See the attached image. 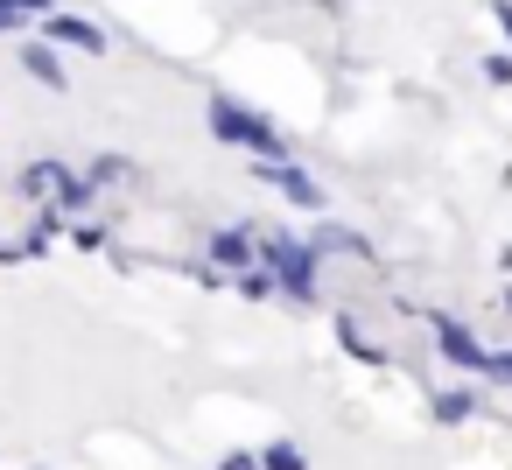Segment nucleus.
<instances>
[{
    "label": "nucleus",
    "mask_w": 512,
    "mask_h": 470,
    "mask_svg": "<svg viewBox=\"0 0 512 470\" xmlns=\"http://www.w3.org/2000/svg\"><path fill=\"white\" fill-rule=\"evenodd\" d=\"M211 141L239 148L246 162H260V155H288V134H281L260 106H246V99H232V92H211Z\"/></svg>",
    "instance_id": "nucleus-2"
},
{
    "label": "nucleus",
    "mask_w": 512,
    "mask_h": 470,
    "mask_svg": "<svg viewBox=\"0 0 512 470\" xmlns=\"http://www.w3.org/2000/svg\"><path fill=\"white\" fill-rule=\"evenodd\" d=\"M337 337H344V351H351L358 365H393V351H386V344H372V337H365L351 316H337Z\"/></svg>",
    "instance_id": "nucleus-10"
},
{
    "label": "nucleus",
    "mask_w": 512,
    "mask_h": 470,
    "mask_svg": "<svg viewBox=\"0 0 512 470\" xmlns=\"http://www.w3.org/2000/svg\"><path fill=\"white\" fill-rule=\"evenodd\" d=\"M491 22H498V36H505V50H512V0H491Z\"/></svg>",
    "instance_id": "nucleus-17"
},
{
    "label": "nucleus",
    "mask_w": 512,
    "mask_h": 470,
    "mask_svg": "<svg viewBox=\"0 0 512 470\" xmlns=\"http://www.w3.org/2000/svg\"><path fill=\"white\" fill-rule=\"evenodd\" d=\"M253 176H260L267 190H281V197H288L295 211H309V218L330 204V197H323V183H316V176H309L295 155H260V162H253Z\"/></svg>",
    "instance_id": "nucleus-4"
},
{
    "label": "nucleus",
    "mask_w": 512,
    "mask_h": 470,
    "mask_svg": "<svg viewBox=\"0 0 512 470\" xmlns=\"http://www.w3.org/2000/svg\"><path fill=\"white\" fill-rule=\"evenodd\" d=\"M22 71H29L36 85H50V92H64V85H71V71H64V57H57V43H22Z\"/></svg>",
    "instance_id": "nucleus-9"
},
{
    "label": "nucleus",
    "mask_w": 512,
    "mask_h": 470,
    "mask_svg": "<svg viewBox=\"0 0 512 470\" xmlns=\"http://www.w3.org/2000/svg\"><path fill=\"white\" fill-rule=\"evenodd\" d=\"M218 470H260V449H225Z\"/></svg>",
    "instance_id": "nucleus-16"
},
{
    "label": "nucleus",
    "mask_w": 512,
    "mask_h": 470,
    "mask_svg": "<svg viewBox=\"0 0 512 470\" xmlns=\"http://www.w3.org/2000/svg\"><path fill=\"white\" fill-rule=\"evenodd\" d=\"M302 239H309V253H316V260H330V253H351V260H372V246H365V239H358L351 225H330V218H323L316 232H302Z\"/></svg>",
    "instance_id": "nucleus-8"
},
{
    "label": "nucleus",
    "mask_w": 512,
    "mask_h": 470,
    "mask_svg": "<svg viewBox=\"0 0 512 470\" xmlns=\"http://www.w3.org/2000/svg\"><path fill=\"white\" fill-rule=\"evenodd\" d=\"M414 323H428V337H435V358L442 365H456V372H470V379H484V358H491V344L463 323V316H449V309H414V302H400Z\"/></svg>",
    "instance_id": "nucleus-3"
},
{
    "label": "nucleus",
    "mask_w": 512,
    "mask_h": 470,
    "mask_svg": "<svg viewBox=\"0 0 512 470\" xmlns=\"http://www.w3.org/2000/svg\"><path fill=\"white\" fill-rule=\"evenodd\" d=\"M260 470H309V449H302L295 435H274V442L260 449Z\"/></svg>",
    "instance_id": "nucleus-11"
},
{
    "label": "nucleus",
    "mask_w": 512,
    "mask_h": 470,
    "mask_svg": "<svg viewBox=\"0 0 512 470\" xmlns=\"http://www.w3.org/2000/svg\"><path fill=\"white\" fill-rule=\"evenodd\" d=\"M260 267L274 274V288H281L295 309H316V302H323V260L309 253L302 232H267V225H260Z\"/></svg>",
    "instance_id": "nucleus-1"
},
{
    "label": "nucleus",
    "mask_w": 512,
    "mask_h": 470,
    "mask_svg": "<svg viewBox=\"0 0 512 470\" xmlns=\"http://www.w3.org/2000/svg\"><path fill=\"white\" fill-rule=\"evenodd\" d=\"M43 43H57V50H85V57H106V29L85 22V15H64V8L43 15Z\"/></svg>",
    "instance_id": "nucleus-6"
},
{
    "label": "nucleus",
    "mask_w": 512,
    "mask_h": 470,
    "mask_svg": "<svg viewBox=\"0 0 512 470\" xmlns=\"http://www.w3.org/2000/svg\"><path fill=\"white\" fill-rule=\"evenodd\" d=\"M477 71H484V85H498V92H505V85H512V50H505V43H498V50H484V57H477Z\"/></svg>",
    "instance_id": "nucleus-14"
},
{
    "label": "nucleus",
    "mask_w": 512,
    "mask_h": 470,
    "mask_svg": "<svg viewBox=\"0 0 512 470\" xmlns=\"http://www.w3.org/2000/svg\"><path fill=\"white\" fill-rule=\"evenodd\" d=\"M428 414H435L442 428H463V421H477V414H484V386L463 372L456 386H435V393H428Z\"/></svg>",
    "instance_id": "nucleus-7"
},
{
    "label": "nucleus",
    "mask_w": 512,
    "mask_h": 470,
    "mask_svg": "<svg viewBox=\"0 0 512 470\" xmlns=\"http://www.w3.org/2000/svg\"><path fill=\"white\" fill-rule=\"evenodd\" d=\"M498 302H505V316H512V288H505V295H498Z\"/></svg>",
    "instance_id": "nucleus-18"
},
{
    "label": "nucleus",
    "mask_w": 512,
    "mask_h": 470,
    "mask_svg": "<svg viewBox=\"0 0 512 470\" xmlns=\"http://www.w3.org/2000/svg\"><path fill=\"white\" fill-rule=\"evenodd\" d=\"M204 253H211L218 274H239V267L260 260V225H218V232L204 239Z\"/></svg>",
    "instance_id": "nucleus-5"
},
{
    "label": "nucleus",
    "mask_w": 512,
    "mask_h": 470,
    "mask_svg": "<svg viewBox=\"0 0 512 470\" xmlns=\"http://www.w3.org/2000/svg\"><path fill=\"white\" fill-rule=\"evenodd\" d=\"M232 288H239L246 302H274V295H281V288H274V274H267L260 260H253V267H239V274H232Z\"/></svg>",
    "instance_id": "nucleus-13"
},
{
    "label": "nucleus",
    "mask_w": 512,
    "mask_h": 470,
    "mask_svg": "<svg viewBox=\"0 0 512 470\" xmlns=\"http://www.w3.org/2000/svg\"><path fill=\"white\" fill-rule=\"evenodd\" d=\"M43 15H50V0H0V36H15V29L43 22Z\"/></svg>",
    "instance_id": "nucleus-12"
},
{
    "label": "nucleus",
    "mask_w": 512,
    "mask_h": 470,
    "mask_svg": "<svg viewBox=\"0 0 512 470\" xmlns=\"http://www.w3.org/2000/svg\"><path fill=\"white\" fill-rule=\"evenodd\" d=\"M484 379H491V386H512V351H505V344H491V358H484Z\"/></svg>",
    "instance_id": "nucleus-15"
}]
</instances>
